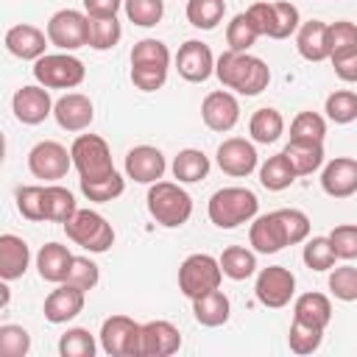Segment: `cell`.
<instances>
[{"instance_id":"8992f818","label":"cell","mask_w":357,"mask_h":357,"mask_svg":"<svg viewBox=\"0 0 357 357\" xmlns=\"http://www.w3.org/2000/svg\"><path fill=\"white\" fill-rule=\"evenodd\" d=\"M245 11H248V17L254 20L257 31H259L262 36H271V39H287V36H293V33L298 31V25H301L298 8H296L293 3H287V0H276V3L259 0V3H251Z\"/></svg>"},{"instance_id":"603a6c76","label":"cell","mask_w":357,"mask_h":357,"mask_svg":"<svg viewBox=\"0 0 357 357\" xmlns=\"http://www.w3.org/2000/svg\"><path fill=\"white\" fill-rule=\"evenodd\" d=\"M248 243L254 245L257 254H276V251H282L287 245V234H284V226H282L279 215L268 212V215L254 218L251 231H248Z\"/></svg>"},{"instance_id":"60d3db41","label":"cell","mask_w":357,"mask_h":357,"mask_svg":"<svg viewBox=\"0 0 357 357\" xmlns=\"http://www.w3.org/2000/svg\"><path fill=\"white\" fill-rule=\"evenodd\" d=\"M324 112H326V117H329L332 123H337V126H346V123L357 120V92H351V89H335V92L326 98Z\"/></svg>"},{"instance_id":"681fc988","label":"cell","mask_w":357,"mask_h":357,"mask_svg":"<svg viewBox=\"0 0 357 357\" xmlns=\"http://www.w3.org/2000/svg\"><path fill=\"white\" fill-rule=\"evenodd\" d=\"M329 290L340 301H357V268L340 265L329 273Z\"/></svg>"},{"instance_id":"52a82bcc","label":"cell","mask_w":357,"mask_h":357,"mask_svg":"<svg viewBox=\"0 0 357 357\" xmlns=\"http://www.w3.org/2000/svg\"><path fill=\"white\" fill-rule=\"evenodd\" d=\"M86 70L84 61L64 53H45L42 59L33 61V78L45 89H75L84 81Z\"/></svg>"},{"instance_id":"2e32d148","label":"cell","mask_w":357,"mask_h":357,"mask_svg":"<svg viewBox=\"0 0 357 357\" xmlns=\"http://www.w3.org/2000/svg\"><path fill=\"white\" fill-rule=\"evenodd\" d=\"M181 349V332L170 321H148L139 332V357H170Z\"/></svg>"},{"instance_id":"e0dca14e","label":"cell","mask_w":357,"mask_h":357,"mask_svg":"<svg viewBox=\"0 0 357 357\" xmlns=\"http://www.w3.org/2000/svg\"><path fill=\"white\" fill-rule=\"evenodd\" d=\"M53 117H56V123H59L64 131L78 134V131H86V128L92 126V120H95V106H92V100H89L86 95H81V92H67V95H61V98L56 100Z\"/></svg>"},{"instance_id":"7bdbcfd3","label":"cell","mask_w":357,"mask_h":357,"mask_svg":"<svg viewBox=\"0 0 357 357\" xmlns=\"http://www.w3.org/2000/svg\"><path fill=\"white\" fill-rule=\"evenodd\" d=\"M126 17L139 28H153L165 17V0H123Z\"/></svg>"},{"instance_id":"836d02e7","label":"cell","mask_w":357,"mask_h":357,"mask_svg":"<svg viewBox=\"0 0 357 357\" xmlns=\"http://www.w3.org/2000/svg\"><path fill=\"white\" fill-rule=\"evenodd\" d=\"M220 271H223V276H229V279H234V282H243V279H248L254 271H257V257H254V251H248V248H243V245H229V248H223V254H220Z\"/></svg>"},{"instance_id":"11a10c76","label":"cell","mask_w":357,"mask_h":357,"mask_svg":"<svg viewBox=\"0 0 357 357\" xmlns=\"http://www.w3.org/2000/svg\"><path fill=\"white\" fill-rule=\"evenodd\" d=\"M332 67H335V75H337L340 81H346V84H357V50L332 56Z\"/></svg>"},{"instance_id":"ba28073f","label":"cell","mask_w":357,"mask_h":357,"mask_svg":"<svg viewBox=\"0 0 357 357\" xmlns=\"http://www.w3.org/2000/svg\"><path fill=\"white\" fill-rule=\"evenodd\" d=\"M223 279L220 262L209 254H190L181 265H178V290L192 301L209 290H218Z\"/></svg>"},{"instance_id":"8fae6325","label":"cell","mask_w":357,"mask_h":357,"mask_svg":"<svg viewBox=\"0 0 357 357\" xmlns=\"http://www.w3.org/2000/svg\"><path fill=\"white\" fill-rule=\"evenodd\" d=\"M47 39L61 50H78L89 42V17L75 8H61L47 20Z\"/></svg>"},{"instance_id":"e575fe53","label":"cell","mask_w":357,"mask_h":357,"mask_svg":"<svg viewBox=\"0 0 357 357\" xmlns=\"http://www.w3.org/2000/svg\"><path fill=\"white\" fill-rule=\"evenodd\" d=\"M226 0H187V20L192 28L215 31L223 22Z\"/></svg>"},{"instance_id":"c3c4849f","label":"cell","mask_w":357,"mask_h":357,"mask_svg":"<svg viewBox=\"0 0 357 357\" xmlns=\"http://www.w3.org/2000/svg\"><path fill=\"white\" fill-rule=\"evenodd\" d=\"M357 50V25L349 20H337L329 25V59L340 53Z\"/></svg>"},{"instance_id":"d6986e66","label":"cell","mask_w":357,"mask_h":357,"mask_svg":"<svg viewBox=\"0 0 357 357\" xmlns=\"http://www.w3.org/2000/svg\"><path fill=\"white\" fill-rule=\"evenodd\" d=\"M165 153L153 145H137L126 153V176L137 184H156L165 176Z\"/></svg>"},{"instance_id":"4fadbf2b","label":"cell","mask_w":357,"mask_h":357,"mask_svg":"<svg viewBox=\"0 0 357 357\" xmlns=\"http://www.w3.org/2000/svg\"><path fill=\"white\" fill-rule=\"evenodd\" d=\"M218 167L226 173V176H234V178H245L257 170L259 165V156H257V148L254 142L243 139V137H229L218 145Z\"/></svg>"},{"instance_id":"ab89813d","label":"cell","mask_w":357,"mask_h":357,"mask_svg":"<svg viewBox=\"0 0 357 357\" xmlns=\"http://www.w3.org/2000/svg\"><path fill=\"white\" fill-rule=\"evenodd\" d=\"M321 340H324V329H318V326H312V324H307V321L293 318L290 332H287V346H290V351H296V354H312V351H318Z\"/></svg>"},{"instance_id":"74e56055","label":"cell","mask_w":357,"mask_h":357,"mask_svg":"<svg viewBox=\"0 0 357 357\" xmlns=\"http://www.w3.org/2000/svg\"><path fill=\"white\" fill-rule=\"evenodd\" d=\"M131 67H170V50L159 39H139L131 47Z\"/></svg>"},{"instance_id":"cb8c5ba5","label":"cell","mask_w":357,"mask_h":357,"mask_svg":"<svg viewBox=\"0 0 357 357\" xmlns=\"http://www.w3.org/2000/svg\"><path fill=\"white\" fill-rule=\"evenodd\" d=\"M31 265V248L22 237L17 234H0V279L14 282L25 276Z\"/></svg>"},{"instance_id":"9a60e30c","label":"cell","mask_w":357,"mask_h":357,"mask_svg":"<svg viewBox=\"0 0 357 357\" xmlns=\"http://www.w3.org/2000/svg\"><path fill=\"white\" fill-rule=\"evenodd\" d=\"M176 70L184 81L204 84L215 73V56H212L209 45H204L198 39H187L176 53Z\"/></svg>"},{"instance_id":"f546056e","label":"cell","mask_w":357,"mask_h":357,"mask_svg":"<svg viewBox=\"0 0 357 357\" xmlns=\"http://www.w3.org/2000/svg\"><path fill=\"white\" fill-rule=\"evenodd\" d=\"M293 318L307 321L318 329H326L332 321V301L324 293H301L293 304Z\"/></svg>"},{"instance_id":"d590c367","label":"cell","mask_w":357,"mask_h":357,"mask_svg":"<svg viewBox=\"0 0 357 357\" xmlns=\"http://www.w3.org/2000/svg\"><path fill=\"white\" fill-rule=\"evenodd\" d=\"M259 36L262 33L257 31V25L248 17V11L234 14L231 22H229V28H226V45H229V50H237V53H248V47H254V42Z\"/></svg>"},{"instance_id":"b9f144b4","label":"cell","mask_w":357,"mask_h":357,"mask_svg":"<svg viewBox=\"0 0 357 357\" xmlns=\"http://www.w3.org/2000/svg\"><path fill=\"white\" fill-rule=\"evenodd\" d=\"M95 337L84 326H73L59 337V354L61 357H95Z\"/></svg>"},{"instance_id":"ee69618b","label":"cell","mask_w":357,"mask_h":357,"mask_svg":"<svg viewBox=\"0 0 357 357\" xmlns=\"http://www.w3.org/2000/svg\"><path fill=\"white\" fill-rule=\"evenodd\" d=\"M324 137H326V120L315 112H298L296 120L290 123V139L324 142Z\"/></svg>"},{"instance_id":"9c48e42d","label":"cell","mask_w":357,"mask_h":357,"mask_svg":"<svg viewBox=\"0 0 357 357\" xmlns=\"http://www.w3.org/2000/svg\"><path fill=\"white\" fill-rule=\"evenodd\" d=\"M139 332L142 324H137L128 315H109L100 326V349L109 357H139Z\"/></svg>"},{"instance_id":"816d5d0a","label":"cell","mask_w":357,"mask_h":357,"mask_svg":"<svg viewBox=\"0 0 357 357\" xmlns=\"http://www.w3.org/2000/svg\"><path fill=\"white\" fill-rule=\"evenodd\" d=\"M67 282L75 284V287H81V290H92L100 282V271H98V265L89 257H73Z\"/></svg>"},{"instance_id":"db71d44e","label":"cell","mask_w":357,"mask_h":357,"mask_svg":"<svg viewBox=\"0 0 357 357\" xmlns=\"http://www.w3.org/2000/svg\"><path fill=\"white\" fill-rule=\"evenodd\" d=\"M131 81L142 92H156L167 81V67H131Z\"/></svg>"},{"instance_id":"7c38bea8","label":"cell","mask_w":357,"mask_h":357,"mask_svg":"<svg viewBox=\"0 0 357 357\" xmlns=\"http://www.w3.org/2000/svg\"><path fill=\"white\" fill-rule=\"evenodd\" d=\"M254 293H257L259 304H265L271 310H282L290 304V298L296 293V276L284 265H268L257 273Z\"/></svg>"},{"instance_id":"bcb514c9","label":"cell","mask_w":357,"mask_h":357,"mask_svg":"<svg viewBox=\"0 0 357 357\" xmlns=\"http://www.w3.org/2000/svg\"><path fill=\"white\" fill-rule=\"evenodd\" d=\"M17 209L25 220H45V187L39 184H25L17 190Z\"/></svg>"},{"instance_id":"5bb4252c","label":"cell","mask_w":357,"mask_h":357,"mask_svg":"<svg viewBox=\"0 0 357 357\" xmlns=\"http://www.w3.org/2000/svg\"><path fill=\"white\" fill-rule=\"evenodd\" d=\"M53 100L50 92L42 84H31V86H20L11 98V112L22 126H39L53 114Z\"/></svg>"},{"instance_id":"3957f363","label":"cell","mask_w":357,"mask_h":357,"mask_svg":"<svg viewBox=\"0 0 357 357\" xmlns=\"http://www.w3.org/2000/svg\"><path fill=\"white\" fill-rule=\"evenodd\" d=\"M209 220L218 229H237L240 223H248L259 212V201L245 187H223L209 198Z\"/></svg>"},{"instance_id":"277c9868","label":"cell","mask_w":357,"mask_h":357,"mask_svg":"<svg viewBox=\"0 0 357 357\" xmlns=\"http://www.w3.org/2000/svg\"><path fill=\"white\" fill-rule=\"evenodd\" d=\"M64 231H67V237L75 245H81V248H86L92 254H103V251H109L114 245L112 223L100 212H95V209H78L64 223Z\"/></svg>"},{"instance_id":"6da1fadb","label":"cell","mask_w":357,"mask_h":357,"mask_svg":"<svg viewBox=\"0 0 357 357\" xmlns=\"http://www.w3.org/2000/svg\"><path fill=\"white\" fill-rule=\"evenodd\" d=\"M215 75L226 89H234L245 98L259 95L271 84L268 64L251 53H237V50H226L215 59Z\"/></svg>"},{"instance_id":"f5cc1de1","label":"cell","mask_w":357,"mask_h":357,"mask_svg":"<svg viewBox=\"0 0 357 357\" xmlns=\"http://www.w3.org/2000/svg\"><path fill=\"white\" fill-rule=\"evenodd\" d=\"M329 240H332L337 259H357V226L354 223L335 226L329 231Z\"/></svg>"},{"instance_id":"6f0895ef","label":"cell","mask_w":357,"mask_h":357,"mask_svg":"<svg viewBox=\"0 0 357 357\" xmlns=\"http://www.w3.org/2000/svg\"><path fill=\"white\" fill-rule=\"evenodd\" d=\"M0 290H3V298H0V307H6V304H8V287H6V284H3V287H0Z\"/></svg>"},{"instance_id":"f1b7e54d","label":"cell","mask_w":357,"mask_h":357,"mask_svg":"<svg viewBox=\"0 0 357 357\" xmlns=\"http://www.w3.org/2000/svg\"><path fill=\"white\" fill-rule=\"evenodd\" d=\"M209 156L198 148H184L176 153L173 159V176L178 178V184H195L204 181L209 176Z\"/></svg>"},{"instance_id":"30bf717a","label":"cell","mask_w":357,"mask_h":357,"mask_svg":"<svg viewBox=\"0 0 357 357\" xmlns=\"http://www.w3.org/2000/svg\"><path fill=\"white\" fill-rule=\"evenodd\" d=\"M70 167H73V153L56 139H42L28 151V170L33 178L59 181L67 176Z\"/></svg>"},{"instance_id":"8d00e7d4","label":"cell","mask_w":357,"mask_h":357,"mask_svg":"<svg viewBox=\"0 0 357 357\" xmlns=\"http://www.w3.org/2000/svg\"><path fill=\"white\" fill-rule=\"evenodd\" d=\"M123 36L117 17H89V47L92 50H112Z\"/></svg>"},{"instance_id":"484cf974","label":"cell","mask_w":357,"mask_h":357,"mask_svg":"<svg viewBox=\"0 0 357 357\" xmlns=\"http://www.w3.org/2000/svg\"><path fill=\"white\" fill-rule=\"evenodd\" d=\"M70 265H73V254L61 243H45L36 254V271L45 282H53V284L67 282Z\"/></svg>"},{"instance_id":"f6af8a7d","label":"cell","mask_w":357,"mask_h":357,"mask_svg":"<svg viewBox=\"0 0 357 357\" xmlns=\"http://www.w3.org/2000/svg\"><path fill=\"white\" fill-rule=\"evenodd\" d=\"M301 257H304V265L310 271H332L335 268V259H337L329 237H312V240H307Z\"/></svg>"},{"instance_id":"d6a6232c","label":"cell","mask_w":357,"mask_h":357,"mask_svg":"<svg viewBox=\"0 0 357 357\" xmlns=\"http://www.w3.org/2000/svg\"><path fill=\"white\" fill-rule=\"evenodd\" d=\"M78 212V204L73 192L61 184H47L45 187V220L50 223H67Z\"/></svg>"},{"instance_id":"ac0fdd59","label":"cell","mask_w":357,"mask_h":357,"mask_svg":"<svg viewBox=\"0 0 357 357\" xmlns=\"http://www.w3.org/2000/svg\"><path fill=\"white\" fill-rule=\"evenodd\" d=\"M201 117L206 123V128L223 134V131H231L240 120V103L231 92L226 89H218V92H209L201 103Z\"/></svg>"},{"instance_id":"44dd1931","label":"cell","mask_w":357,"mask_h":357,"mask_svg":"<svg viewBox=\"0 0 357 357\" xmlns=\"http://www.w3.org/2000/svg\"><path fill=\"white\" fill-rule=\"evenodd\" d=\"M321 187L329 198H351L357 192V159L335 156L321 173Z\"/></svg>"},{"instance_id":"9f6ffc18","label":"cell","mask_w":357,"mask_h":357,"mask_svg":"<svg viewBox=\"0 0 357 357\" xmlns=\"http://www.w3.org/2000/svg\"><path fill=\"white\" fill-rule=\"evenodd\" d=\"M86 17H117L123 0H81Z\"/></svg>"},{"instance_id":"ffe728a7","label":"cell","mask_w":357,"mask_h":357,"mask_svg":"<svg viewBox=\"0 0 357 357\" xmlns=\"http://www.w3.org/2000/svg\"><path fill=\"white\" fill-rule=\"evenodd\" d=\"M6 50L22 61H36L45 56V47L50 45L47 33L39 31L36 25H28V22H20V25H11L6 31Z\"/></svg>"},{"instance_id":"f35d334b","label":"cell","mask_w":357,"mask_h":357,"mask_svg":"<svg viewBox=\"0 0 357 357\" xmlns=\"http://www.w3.org/2000/svg\"><path fill=\"white\" fill-rule=\"evenodd\" d=\"M123 190H126V178H123L117 170H114L112 176H106V178H95V181L81 178V192H84L89 201H95V204H109V201L120 198Z\"/></svg>"},{"instance_id":"1f68e13d","label":"cell","mask_w":357,"mask_h":357,"mask_svg":"<svg viewBox=\"0 0 357 357\" xmlns=\"http://www.w3.org/2000/svg\"><path fill=\"white\" fill-rule=\"evenodd\" d=\"M296 170L293 165L287 162L284 153H276V156H268L262 165H259V184L271 192H279V190H287L293 181H296Z\"/></svg>"},{"instance_id":"7dc6e473","label":"cell","mask_w":357,"mask_h":357,"mask_svg":"<svg viewBox=\"0 0 357 357\" xmlns=\"http://www.w3.org/2000/svg\"><path fill=\"white\" fill-rule=\"evenodd\" d=\"M31 351V335L28 329L17 324H3L0 326V354L6 357H25Z\"/></svg>"},{"instance_id":"d4e9b609","label":"cell","mask_w":357,"mask_h":357,"mask_svg":"<svg viewBox=\"0 0 357 357\" xmlns=\"http://www.w3.org/2000/svg\"><path fill=\"white\" fill-rule=\"evenodd\" d=\"M296 47H298L301 59H307V61L329 59V25L321 20L301 22L296 31Z\"/></svg>"},{"instance_id":"4316f807","label":"cell","mask_w":357,"mask_h":357,"mask_svg":"<svg viewBox=\"0 0 357 357\" xmlns=\"http://www.w3.org/2000/svg\"><path fill=\"white\" fill-rule=\"evenodd\" d=\"M229 312H231V304L220 287L192 298V315L201 326H223L229 321Z\"/></svg>"},{"instance_id":"7402d4cb","label":"cell","mask_w":357,"mask_h":357,"mask_svg":"<svg viewBox=\"0 0 357 357\" xmlns=\"http://www.w3.org/2000/svg\"><path fill=\"white\" fill-rule=\"evenodd\" d=\"M84 301H86V290H81L70 282H61L45 298V318L50 324H67L84 310Z\"/></svg>"},{"instance_id":"7a4b0ae2","label":"cell","mask_w":357,"mask_h":357,"mask_svg":"<svg viewBox=\"0 0 357 357\" xmlns=\"http://www.w3.org/2000/svg\"><path fill=\"white\" fill-rule=\"evenodd\" d=\"M148 212L165 229H178L192 215V198L176 181H156L148 190Z\"/></svg>"},{"instance_id":"4dcf8cb0","label":"cell","mask_w":357,"mask_h":357,"mask_svg":"<svg viewBox=\"0 0 357 357\" xmlns=\"http://www.w3.org/2000/svg\"><path fill=\"white\" fill-rule=\"evenodd\" d=\"M248 134H251L254 142L271 145V142H276V139L284 134V117H282L276 109L262 106V109H257V112L251 114V120H248Z\"/></svg>"},{"instance_id":"5b68a950","label":"cell","mask_w":357,"mask_h":357,"mask_svg":"<svg viewBox=\"0 0 357 357\" xmlns=\"http://www.w3.org/2000/svg\"><path fill=\"white\" fill-rule=\"evenodd\" d=\"M70 153H73V167L86 181L106 178V176L114 173L112 151H109L106 139L98 137V134H78L70 145Z\"/></svg>"},{"instance_id":"83f0119b","label":"cell","mask_w":357,"mask_h":357,"mask_svg":"<svg viewBox=\"0 0 357 357\" xmlns=\"http://www.w3.org/2000/svg\"><path fill=\"white\" fill-rule=\"evenodd\" d=\"M287 162L293 165L296 176H310L324 165V142H304V139H290L282 151Z\"/></svg>"},{"instance_id":"f907efd6","label":"cell","mask_w":357,"mask_h":357,"mask_svg":"<svg viewBox=\"0 0 357 357\" xmlns=\"http://www.w3.org/2000/svg\"><path fill=\"white\" fill-rule=\"evenodd\" d=\"M282 226H284V234H287V245H296V243H304L310 237V218L301 212V209H276Z\"/></svg>"}]
</instances>
